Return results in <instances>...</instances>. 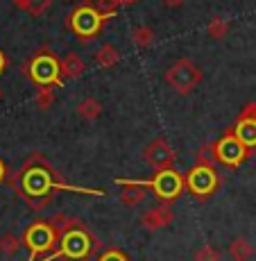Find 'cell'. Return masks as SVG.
Instances as JSON below:
<instances>
[{"label":"cell","instance_id":"cell-1","mask_svg":"<svg viewBox=\"0 0 256 261\" xmlns=\"http://www.w3.org/2000/svg\"><path fill=\"white\" fill-rule=\"evenodd\" d=\"M7 184L14 189V193L18 198H23L27 202V207L32 212L48 209L59 191H73V193H82V195H104V191L100 189L73 187V184L64 182L62 175L50 166L48 159L39 152L30 154L23 166L7 177Z\"/></svg>","mask_w":256,"mask_h":261},{"label":"cell","instance_id":"cell-2","mask_svg":"<svg viewBox=\"0 0 256 261\" xmlns=\"http://www.w3.org/2000/svg\"><path fill=\"white\" fill-rule=\"evenodd\" d=\"M100 248V241L95 239V234H91V229L87 225L75 227L70 232L62 234L59 239V248L52 250L46 259L41 261H54V259H66V261H87L91 259Z\"/></svg>","mask_w":256,"mask_h":261},{"label":"cell","instance_id":"cell-3","mask_svg":"<svg viewBox=\"0 0 256 261\" xmlns=\"http://www.w3.org/2000/svg\"><path fill=\"white\" fill-rule=\"evenodd\" d=\"M21 68L30 77V82L37 87H64L66 82L62 75V59L48 46L39 48Z\"/></svg>","mask_w":256,"mask_h":261},{"label":"cell","instance_id":"cell-4","mask_svg":"<svg viewBox=\"0 0 256 261\" xmlns=\"http://www.w3.org/2000/svg\"><path fill=\"white\" fill-rule=\"evenodd\" d=\"M116 184H136V187H145L157 195L161 202H173L186 191V179L182 173H177L175 168H163L154 170V175L150 179H116Z\"/></svg>","mask_w":256,"mask_h":261},{"label":"cell","instance_id":"cell-5","mask_svg":"<svg viewBox=\"0 0 256 261\" xmlns=\"http://www.w3.org/2000/svg\"><path fill=\"white\" fill-rule=\"evenodd\" d=\"M107 21L109 18L95 7V3L84 0L82 5H77V7L66 16V28L82 43H87L89 39H95L100 32H102V28Z\"/></svg>","mask_w":256,"mask_h":261},{"label":"cell","instance_id":"cell-6","mask_svg":"<svg viewBox=\"0 0 256 261\" xmlns=\"http://www.w3.org/2000/svg\"><path fill=\"white\" fill-rule=\"evenodd\" d=\"M21 239H23V245L30 250L27 261L46 259L52 250H57L54 245H59V234L54 232L52 225L43 218H37L32 225H27Z\"/></svg>","mask_w":256,"mask_h":261},{"label":"cell","instance_id":"cell-7","mask_svg":"<svg viewBox=\"0 0 256 261\" xmlns=\"http://www.w3.org/2000/svg\"><path fill=\"white\" fill-rule=\"evenodd\" d=\"M163 77H165V82H168V87H173L177 93L188 95V93H193L195 89L200 87L204 73H202V68L193 62V59L182 57V59H177L168 71H165Z\"/></svg>","mask_w":256,"mask_h":261},{"label":"cell","instance_id":"cell-8","mask_svg":"<svg viewBox=\"0 0 256 261\" xmlns=\"http://www.w3.org/2000/svg\"><path fill=\"white\" fill-rule=\"evenodd\" d=\"M184 179H186V191L197 200H209L211 195L220 189L218 170L209 168V166H197V164H195V166L184 175Z\"/></svg>","mask_w":256,"mask_h":261},{"label":"cell","instance_id":"cell-9","mask_svg":"<svg viewBox=\"0 0 256 261\" xmlns=\"http://www.w3.org/2000/svg\"><path fill=\"white\" fill-rule=\"evenodd\" d=\"M213 148H215V154H218V162L227 168H238L243 162H247L252 157V150H247L243 145L238 137L234 134V129H227L218 141H213Z\"/></svg>","mask_w":256,"mask_h":261},{"label":"cell","instance_id":"cell-10","mask_svg":"<svg viewBox=\"0 0 256 261\" xmlns=\"http://www.w3.org/2000/svg\"><path fill=\"white\" fill-rule=\"evenodd\" d=\"M143 162L148 166H152L154 170H163V168H173L175 159H177V152L173 150V145L165 141L163 137L152 139L148 145L143 148Z\"/></svg>","mask_w":256,"mask_h":261},{"label":"cell","instance_id":"cell-11","mask_svg":"<svg viewBox=\"0 0 256 261\" xmlns=\"http://www.w3.org/2000/svg\"><path fill=\"white\" fill-rule=\"evenodd\" d=\"M234 134L243 141V145L247 150L256 152V102H247L240 109L238 118L234 125Z\"/></svg>","mask_w":256,"mask_h":261},{"label":"cell","instance_id":"cell-12","mask_svg":"<svg viewBox=\"0 0 256 261\" xmlns=\"http://www.w3.org/2000/svg\"><path fill=\"white\" fill-rule=\"evenodd\" d=\"M173 220H175V214H173V209H170V204L161 202L140 216V227H143L145 232H159V229L168 227Z\"/></svg>","mask_w":256,"mask_h":261},{"label":"cell","instance_id":"cell-13","mask_svg":"<svg viewBox=\"0 0 256 261\" xmlns=\"http://www.w3.org/2000/svg\"><path fill=\"white\" fill-rule=\"evenodd\" d=\"M87 71V64L77 53H68L62 57V75L64 80H77Z\"/></svg>","mask_w":256,"mask_h":261},{"label":"cell","instance_id":"cell-14","mask_svg":"<svg viewBox=\"0 0 256 261\" xmlns=\"http://www.w3.org/2000/svg\"><path fill=\"white\" fill-rule=\"evenodd\" d=\"M227 254H229L232 261H249L254 257V245L249 243L245 237H236V239L229 241Z\"/></svg>","mask_w":256,"mask_h":261},{"label":"cell","instance_id":"cell-15","mask_svg":"<svg viewBox=\"0 0 256 261\" xmlns=\"http://www.w3.org/2000/svg\"><path fill=\"white\" fill-rule=\"evenodd\" d=\"M145 198H148V189L136 187V184H123V189L118 193V200L125 207H138Z\"/></svg>","mask_w":256,"mask_h":261},{"label":"cell","instance_id":"cell-16","mask_svg":"<svg viewBox=\"0 0 256 261\" xmlns=\"http://www.w3.org/2000/svg\"><path fill=\"white\" fill-rule=\"evenodd\" d=\"M95 64L102 68H113L120 62V53L113 43H102L98 50H95Z\"/></svg>","mask_w":256,"mask_h":261},{"label":"cell","instance_id":"cell-17","mask_svg":"<svg viewBox=\"0 0 256 261\" xmlns=\"http://www.w3.org/2000/svg\"><path fill=\"white\" fill-rule=\"evenodd\" d=\"M48 223L52 225V229L59 234V239H62V234H66V232H70V229L82 227L84 225L79 218H73V216H68V214H52L48 218Z\"/></svg>","mask_w":256,"mask_h":261},{"label":"cell","instance_id":"cell-18","mask_svg":"<svg viewBox=\"0 0 256 261\" xmlns=\"http://www.w3.org/2000/svg\"><path fill=\"white\" fill-rule=\"evenodd\" d=\"M75 112H77V116L84 118V120H95L100 114H102V105H100V100H95L93 95H87V98H82L77 102Z\"/></svg>","mask_w":256,"mask_h":261},{"label":"cell","instance_id":"cell-19","mask_svg":"<svg viewBox=\"0 0 256 261\" xmlns=\"http://www.w3.org/2000/svg\"><path fill=\"white\" fill-rule=\"evenodd\" d=\"M195 164L197 166H209V168H218V154H215L213 143H204L195 150Z\"/></svg>","mask_w":256,"mask_h":261},{"label":"cell","instance_id":"cell-20","mask_svg":"<svg viewBox=\"0 0 256 261\" xmlns=\"http://www.w3.org/2000/svg\"><path fill=\"white\" fill-rule=\"evenodd\" d=\"M132 41L134 46L138 48H150L154 43V32L150 25H136V28L132 30Z\"/></svg>","mask_w":256,"mask_h":261},{"label":"cell","instance_id":"cell-21","mask_svg":"<svg viewBox=\"0 0 256 261\" xmlns=\"http://www.w3.org/2000/svg\"><path fill=\"white\" fill-rule=\"evenodd\" d=\"M21 245H23V239H18L16 234L7 232L0 237V254H3V257H14V254L21 250Z\"/></svg>","mask_w":256,"mask_h":261},{"label":"cell","instance_id":"cell-22","mask_svg":"<svg viewBox=\"0 0 256 261\" xmlns=\"http://www.w3.org/2000/svg\"><path fill=\"white\" fill-rule=\"evenodd\" d=\"M207 34L211 39H215V41H222V39L229 34V23L220 16H213L207 25Z\"/></svg>","mask_w":256,"mask_h":261},{"label":"cell","instance_id":"cell-23","mask_svg":"<svg viewBox=\"0 0 256 261\" xmlns=\"http://www.w3.org/2000/svg\"><path fill=\"white\" fill-rule=\"evenodd\" d=\"M193 261H222V252H220V250L215 248V245L204 243L202 248L195 250Z\"/></svg>","mask_w":256,"mask_h":261},{"label":"cell","instance_id":"cell-24","mask_svg":"<svg viewBox=\"0 0 256 261\" xmlns=\"http://www.w3.org/2000/svg\"><path fill=\"white\" fill-rule=\"evenodd\" d=\"M54 102V87H37V95H34V105L39 109H50Z\"/></svg>","mask_w":256,"mask_h":261},{"label":"cell","instance_id":"cell-25","mask_svg":"<svg viewBox=\"0 0 256 261\" xmlns=\"http://www.w3.org/2000/svg\"><path fill=\"white\" fill-rule=\"evenodd\" d=\"M50 5H52V0H27V9L25 12L30 16H43L50 9Z\"/></svg>","mask_w":256,"mask_h":261},{"label":"cell","instance_id":"cell-26","mask_svg":"<svg viewBox=\"0 0 256 261\" xmlns=\"http://www.w3.org/2000/svg\"><path fill=\"white\" fill-rule=\"evenodd\" d=\"M95 7L107 18H111V16H116L118 7H123V5H120V0H95Z\"/></svg>","mask_w":256,"mask_h":261},{"label":"cell","instance_id":"cell-27","mask_svg":"<svg viewBox=\"0 0 256 261\" xmlns=\"http://www.w3.org/2000/svg\"><path fill=\"white\" fill-rule=\"evenodd\" d=\"M95 261H132L127 257V254L123 252V250H118V248H111V250H104L102 254H100Z\"/></svg>","mask_w":256,"mask_h":261},{"label":"cell","instance_id":"cell-28","mask_svg":"<svg viewBox=\"0 0 256 261\" xmlns=\"http://www.w3.org/2000/svg\"><path fill=\"white\" fill-rule=\"evenodd\" d=\"M7 177H9V170H7V164L0 159V184L3 182H7Z\"/></svg>","mask_w":256,"mask_h":261},{"label":"cell","instance_id":"cell-29","mask_svg":"<svg viewBox=\"0 0 256 261\" xmlns=\"http://www.w3.org/2000/svg\"><path fill=\"white\" fill-rule=\"evenodd\" d=\"M161 3L165 5V7H170V9H175V7H182L186 0H161Z\"/></svg>","mask_w":256,"mask_h":261},{"label":"cell","instance_id":"cell-30","mask_svg":"<svg viewBox=\"0 0 256 261\" xmlns=\"http://www.w3.org/2000/svg\"><path fill=\"white\" fill-rule=\"evenodd\" d=\"M5 68H7V57H5V53L0 50V73H5Z\"/></svg>","mask_w":256,"mask_h":261},{"label":"cell","instance_id":"cell-31","mask_svg":"<svg viewBox=\"0 0 256 261\" xmlns=\"http://www.w3.org/2000/svg\"><path fill=\"white\" fill-rule=\"evenodd\" d=\"M12 3L16 5L18 9H23V12H25V9H27V0H12Z\"/></svg>","mask_w":256,"mask_h":261},{"label":"cell","instance_id":"cell-32","mask_svg":"<svg viewBox=\"0 0 256 261\" xmlns=\"http://www.w3.org/2000/svg\"><path fill=\"white\" fill-rule=\"evenodd\" d=\"M134 0H120V5H132Z\"/></svg>","mask_w":256,"mask_h":261},{"label":"cell","instance_id":"cell-33","mask_svg":"<svg viewBox=\"0 0 256 261\" xmlns=\"http://www.w3.org/2000/svg\"><path fill=\"white\" fill-rule=\"evenodd\" d=\"M0 100H3V89H0Z\"/></svg>","mask_w":256,"mask_h":261}]
</instances>
